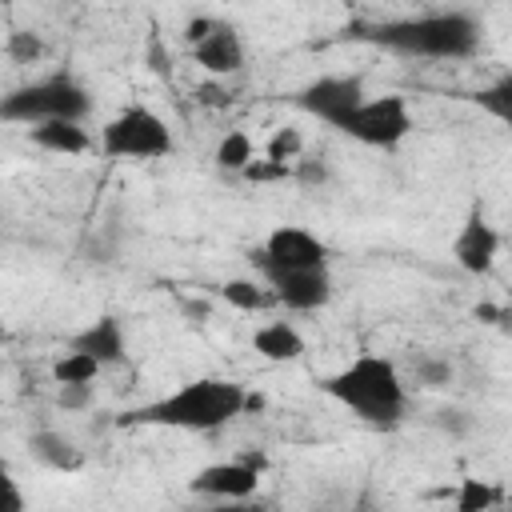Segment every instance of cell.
<instances>
[{
	"mask_svg": "<svg viewBox=\"0 0 512 512\" xmlns=\"http://www.w3.org/2000/svg\"><path fill=\"white\" fill-rule=\"evenodd\" d=\"M92 400V384H56V408L64 412H88Z\"/></svg>",
	"mask_w": 512,
	"mask_h": 512,
	"instance_id": "26",
	"label": "cell"
},
{
	"mask_svg": "<svg viewBox=\"0 0 512 512\" xmlns=\"http://www.w3.org/2000/svg\"><path fill=\"white\" fill-rule=\"evenodd\" d=\"M252 264H256V272H268V268H316V264H332V252L312 228L276 224L264 236V244L252 252Z\"/></svg>",
	"mask_w": 512,
	"mask_h": 512,
	"instance_id": "9",
	"label": "cell"
},
{
	"mask_svg": "<svg viewBox=\"0 0 512 512\" xmlns=\"http://www.w3.org/2000/svg\"><path fill=\"white\" fill-rule=\"evenodd\" d=\"M448 252L456 260V268L468 272V276H488L496 268V260H500V228L488 220L480 200L468 204V212H464Z\"/></svg>",
	"mask_w": 512,
	"mask_h": 512,
	"instance_id": "11",
	"label": "cell"
},
{
	"mask_svg": "<svg viewBox=\"0 0 512 512\" xmlns=\"http://www.w3.org/2000/svg\"><path fill=\"white\" fill-rule=\"evenodd\" d=\"M412 108L404 96L396 92H380V96H364L360 108L340 124V136L376 148V152H396L408 136H412Z\"/></svg>",
	"mask_w": 512,
	"mask_h": 512,
	"instance_id": "6",
	"label": "cell"
},
{
	"mask_svg": "<svg viewBox=\"0 0 512 512\" xmlns=\"http://www.w3.org/2000/svg\"><path fill=\"white\" fill-rule=\"evenodd\" d=\"M92 96L72 72H48L40 80H28L12 88L0 100V116L8 124H44V120H88Z\"/></svg>",
	"mask_w": 512,
	"mask_h": 512,
	"instance_id": "4",
	"label": "cell"
},
{
	"mask_svg": "<svg viewBox=\"0 0 512 512\" xmlns=\"http://www.w3.org/2000/svg\"><path fill=\"white\" fill-rule=\"evenodd\" d=\"M100 372H104V364L96 356L80 352V348H64L56 356V364H52V380L56 384H92Z\"/></svg>",
	"mask_w": 512,
	"mask_h": 512,
	"instance_id": "20",
	"label": "cell"
},
{
	"mask_svg": "<svg viewBox=\"0 0 512 512\" xmlns=\"http://www.w3.org/2000/svg\"><path fill=\"white\" fill-rule=\"evenodd\" d=\"M28 140L40 152H52V156H80V152L92 148V136H88L84 120H44V124H32Z\"/></svg>",
	"mask_w": 512,
	"mask_h": 512,
	"instance_id": "16",
	"label": "cell"
},
{
	"mask_svg": "<svg viewBox=\"0 0 512 512\" xmlns=\"http://www.w3.org/2000/svg\"><path fill=\"white\" fill-rule=\"evenodd\" d=\"M264 156L268 160H276V164H296L300 156H304V136H300V128H276L272 136H268V144H264Z\"/></svg>",
	"mask_w": 512,
	"mask_h": 512,
	"instance_id": "24",
	"label": "cell"
},
{
	"mask_svg": "<svg viewBox=\"0 0 512 512\" xmlns=\"http://www.w3.org/2000/svg\"><path fill=\"white\" fill-rule=\"evenodd\" d=\"M148 72H156V76H172V56H168V44L160 40V36H152L148 40Z\"/></svg>",
	"mask_w": 512,
	"mask_h": 512,
	"instance_id": "28",
	"label": "cell"
},
{
	"mask_svg": "<svg viewBox=\"0 0 512 512\" xmlns=\"http://www.w3.org/2000/svg\"><path fill=\"white\" fill-rule=\"evenodd\" d=\"M68 348H80V352L96 356L104 368L124 364V356H128V332H124V320L112 316V312H104V316L88 320L80 332H72V336H68Z\"/></svg>",
	"mask_w": 512,
	"mask_h": 512,
	"instance_id": "13",
	"label": "cell"
},
{
	"mask_svg": "<svg viewBox=\"0 0 512 512\" xmlns=\"http://www.w3.org/2000/svg\"><path fill=\"white\" fill-rule=\"evenodd\" d=\"M104 160H168L176 152L172 124L148 104H124L112 120H104L96 140Z\"/></svg>",
	"mask_w": 512,
	"mask_h": 512,
	"instance_id": "5",
	"label": "cell"
},
{
	"mask_svg": "<svg viewBox=\"0 0 512 512\" xmlns=\"http://www.w3.org/2000/svg\"><path fill=\"white\" fill-rule=\"evenodd\" d=\"M508 508H512V492H508Z\"/></svg>",
	"mask_w": 512,
	"mask_h": 512,
	"instance_id": "30",
	"label": "cell"
},
{
	"mask_svg": "<svg viewBox=\"0 0 512 512\" xmlns=\"http://www.w3.org/2000/svg\"><path fill=\"white\" fill-rule=\"evenodd\" d=\"M452 376H456V368H452L448 356H436V352H420V356H412V384H416V388H424V392H440V388L452 384Z\"/></svg>",
	"mask_w": 512,
	"mask_h": 512,
	"instance_id": "21",
	"label": "cell"
},
{
	"mask_svg": "<svg viewBox=\"0 0 512 512\" xmlns=\"http://www.w3.org/2000/svg\"><path fill=\"white\" fill-rule=\"evenodd\" d=\"M196 100L208 104V108H228V104H232V92L224 88V80H212V76H208V84H200Z\"/></svg>",
	"mask_w": 512,
	"mask_h": 512,
	"instance_id": "29",
	"label": "cell"
},
{
	"mask_svg": "<svg viewBox=\"0 0 512 512\" xmlns=\"http://www.w3.org/2000/svg\"><path fill=\"white\" fill-rule=\"evenodd\" d=\"M264 468H268V460H264V456H236V460H216V464H204V468H200V472L188 480V488H192V496L236 504V500H248V496H256Z\"/></svg>",
	"mask_w": 512,
	"mask_h": 512,
	"instance_id": "12",
	"label": "cell"
},
{
	"mask_svg": "<svg viewBox=\"0 0 512 512\" xmlns=\"http://www.w3.org/2000/svg\"><path fill=\"white\" fill-rule=\"evenodd\" d=\"M432 428L440 436H448V440H468L476 432V416L468 408H460V404H444V408L432 412Z\"/></svg>",
	"mask_w": 512,
	"mask_h": 512,
	"instance_id": "23",
	"label": "cell"
},
{
	"mask_svg": "<svg viewBox=\"0 0 512 512\" xmlns=\"http://www.w3.org/2000/svg\"><path fill=\"white\" fill-rule=\"evenodd\" d=\"M252 352H256L260 360H268V364H292V360H300V356L308 352V344H304V336H300L296 324H288V320H268V324H260V328L252 332Z\"/></svg>",
	"mask_w": 512,
	"mask_h": 512,
	"instance_id": "15",
	"label": "cell"
},
{
	"mask_svg": "<svg viewBox=\"0 0 512 512\" xmlns=\"http://www.w3.org/2000/svg\"><path fill=\"white\" fill-rule=\"evenodd\" d=\"M212 160H216V168H220V172H236V176H244V172L252 168V160H256L252 136H248L244 128H232V132H224V136L216 140V152H212Z\"/></svg>",
	"mask_w": 512,
	"mask_h": 512,
	"instance_id": "19",
	"label": "cell"
},
{
	"mask_svg": "<svg viewBox=\"0 0 512 512\" xmlns=\"http://www.w3.org/2000/svg\"><path fill=\"white\" fill-rule=\"evenodd\" d=\"M28 452L36 464H44L52 472H80L84 468V448L60 428H36L28 436Z\"/></svg>",
	"mask_w": 512,
	"mask_h": 512,
	"instance_id": "14",
	"label": "cell"
},
{
	"mask_svg": "<svg viewBox=\"0 0 512 512\" xmlns=\"http://www.w3.org/2000/svg\"><path fill=\"white\" fill-rule=\"evenodd\" d=\"M220 296L236 312H268L276 304V292L268 288L264 276H232V280L220 284Z\"/></svg>",
	"mask_w": 512,
	"mask_h": 512,
	"instance_id": "17",
	"label": "cell"
},
{
	"mask_svg": "<svg viewBox=\"0 0 512 512\" xmlns=\"http://www.w3.org/2000/svg\"><path fill=\"white\" fill-rule=\"evenodd\" d=\"M256 276L268 280V288L276 292V304L288 308V312H320L336 296L332 264H316V268H268V272H256Z\"/></svg>",
	"mask_w": 512,
	"mask_h": 512,
	"instance_id": "10",
	"label": "cell"
},
{
	"mask_svg": "<svg viewBox=\"0 0 512 512\" xmlns=\"http://www.w3.org/2000/svg\"><path fill=\"white\" fill-rule=\"evenodd\" d=\"M4 52H8L12 64H36V60L44 56V44H40L36 32H12V36L4 40Z\"/></svg>",
	"mask_w": 512,
	"mask_h": 512,
	"instance_id": "25",
	"label": "cell"
},
{
	"mask_svg": "<svg viewBox=\"0 0 512 512\" xmlns=\"http://www.w3.org/2000/svg\"><path fill=\"white\" fill-rule=\"evenodd\" d=\"M348 36L408 60H468L480 52L484 20L468 8H436L376 24H352Z\"/></svg>",
	"mask_w": 512,
	"mask_h": 512,
	"instance_id": "1",
	"label": "cell"
},
{
	"mask_svg": "<svg viewBox=\"0 0 512 512\" xmlns=\"http://www.w3.org/2000/svg\"><path fill=\"white\" fill-rule=\"evenodd\" d=\"M184 40L192 48V60L200 64L204 76L212 80H232L244 72L248 64V48H244V36L232 20H220V16H192L184 24Z\"/></svg>",
	"mask_w": 512,
	"mask_h": 512,
	"instance_id": "7",
	"label": "cell"
},
{
	"mask_svg": "<svg viewBox=\"0 0 512 512\" xmlns=\"http://www.w3.org/2000/svg\"><path fill=\"white\" fill-rule=\"evenodd\" d=\"M292 180H300V184H312V188H320V184H328V164H320V160H308V156H300V160L292 164Z\"/></svg>",
	"mask_w": 512,
	"mask_h": 512,
	"instance_id": "27",
	"label": "cell"
},
{
	"mask_svg": "<svg viewBox=\"0 0 512 512\" xmlns=\"http://www.w3.org/2000/svg\"><path fill=\"white\" fill-rule=\"evenodd\" d=\"M452 504H456V512H488V508L508 504V492H500V488L488 484V480H460Z\"/></svg>",
	"mask_w": 512,
	"mask_h": 512,
	"instance_id": "22",
	"label": "cell"
},
{
	"mask_svg": "<svg viewBox=\"0 0 512 512\" xmlns=\"http://www.w3.org/2000/svg\"><path fill=\"white\" fill-rule=\"evenodd\" d=\"M468 100H472L484 116H492L496 124L512 128V68H504L500 76H492L488 84H480L476 92H468Z\"/></svg>",
	"mask_w": 512,
	"mask_h": 512,
	"instance_id": "18",
	"label": "cell"
},
{
	"mask_svg": "<svg viewBox=\"0 0 512 512\" xmlns=\"http://www.w3.org/2000/svg\"><path fill=\"white\" fill-rule=\"evenodd\" d=\"M320 392L352 412L360 424L392 432L408 416V380L392 356L360 352L320 380Z\"/></svg>",
	"mask_w": 512,
	"mask_h": 512,
	"instance_id": "2",
	"label": "cell"
},
{
	"mask_svg": "<svg viewBox=\"0 0 512 512\" xmlns=\"http://www.w3.org/2000/svg\"><path fill=\"white\" fill-rule=\"evenodd\" d=\"M252 404H260V400L244 384L224 380V376H200V380H188V384L172 388L168 396H156V400L124 412L120 424L176 428V432H216V428L232 424L236 416H244Z\"/></svg>",
	"mask_w": 512,
	"mask_h": 512,
	"instance_id": "3",
	"label": "cell"
},
{
	"mask_svg": "<svg viewBox=\"0 0 512 512\" xmlns=\"http://www.w3.org/2000/svg\"><path fill=\"white\" fill-rule=\"evenodd\" d=\"M364 96H368V92H364V76L328 72V76H312L304 88H296L292 104H296L304 116H312V120L328 124L332 132H340V124L360 108Z\"/></svg>",
	"mask_w": 512,
	"mask_h": 512,
	"instance_id": "8",
	"label": "cell"
}]
</instances>
